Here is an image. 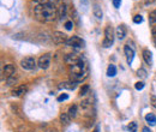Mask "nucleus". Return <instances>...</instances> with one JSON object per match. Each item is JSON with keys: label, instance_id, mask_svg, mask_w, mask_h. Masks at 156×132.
Instances as JSON below:
<instances>
[{"label": "nucleus", "instance_id": "obj_9", "mask_svg": "<svg viewBox=\"0 0 156 132\" xmlns=\"http://www.w3.org/2000/svg\"><path fill=\"white\" fill-rule=\"evenodd\" d=\"M79 59H80V57H78L76 54H67L66 58H65V61L69 65H75V64H77L78 61H79Z\"/></svg>", "mask_w": 156, "mask_h": 132}, {"label": "nucleus", "instance_id": "obj_28", "mask_svg": "<svg viewBox=\"0 0 156 132\" xmlns=\"http://www.w3.org/2000/svg\"><path fill=\"white\" fill-rule=\"evenodd\" d=\"M65 28H66L67 30H71V29L73 28V23H72V20H67V22L65 23Z\"/></svg>", "mask_w": 156, "mask_h": 132}, {"label": "nucleus", "instance_id": "obj_11", "mask_svg": "<svg viewBox=\"0 0 156 132\" xmlns=\"http://www.w3.org/2000/svg\"><path fill=\"white\" fill-rule=\"evenodd\" d=\"M115 36L119 40H122V38L126 36V28L124 25H119L115 30Z\"/></svg>", "mask_w": 156, "mask_h": 132}, {"label": "nucleus", "instance_id": "obj_17", "mask_svg": "<svg viewBox=\"0 0 156 132\" xmlns=\"http://www.w3.org/2000/svg\"><path fill=\"white\" fill-rule=\"evenodd\" d=\"M94 16L98 19V20H101L102 17H103V13H102V10H101V7L98 6V5H95L94 6Z\"/></svg>", "mask_w": 156, "mask_h": 132}, {"label": "nucleus", "instance_id": "obj_37", "mask_svg": "<svg viewBox=\"0 0 156 132\" xmlns=\"http://www.w3.org/2000/svg\"><path fill=\"white\" fill-rule=\"evenodd\" d=\"M93 132H100V129H98V127H95V130H94Z\"/></svg>", "mask_w": 156, "mask_h": 132}, {"label": "nucleus", "instance_id": "obj_4", "mask_svg": "<svg viewBox=\"0 0 156 132\" xmlns=\"http://www.w3.org/2000/svg\"><path fill=\"white\" fill-rule=\"evenodd\" d=\"M66 45L69 46V47H71V48H75V49H80V48H83L84 47V41L82 40L80 37H78V36H72V37H70L67 40V42H66Z\"/></svg>", "mask_w": 156, "mask_h": 132}, {"label": "nucleus", "instance_id": "obj_26", "mask_svg": "<svg viewBox=\"0 0 156 132\" xmlns=\"http://www.w3.org/2000/svg\"><path fill=\"white\" fill-rule=\"evenodd\" d=\"M88 91H89V85H84V87H82V89L79 91V95L80 96H84V95L88 94Z\"/></svg>", "mask_w": 156, "mask_h": 132}, {"label": "nucleus", "instance_id": "obj_33", "mask_svg": "<svg viewBox=\"0 0 156 132\" xmlns=\"http://www.w3.org/2000/svg\"><path fill=\"white\" fill-rule=\"evenodd\" d=\"M153 40H154V43H155V47H156V28L153 29Z\"/></svg>", "mask_w": 156, "mask_h": 132}, {"label": "nucleus", "instance_id": "obj_25", "mask_svg": "<svg viewBox=\"0 0 156 132\" xmlns=\"http://www.w3.org/2000/svg\"><path fill=\"white\" fill-rule=\"evenodd\" d=\"M127 129H129V131L130 132H137V124L135 123V121L130 123L129 126H127Z\"/></svg>", "mask_w": 156, "mask_h": 132}, {"label": "nucleus", "instance_id": "obj_21", "mask_svg": "<svg viewBox=\"0 0 156 132\" xmlns=\"http://www.w3.org/2000/svg\"><path fill=\"white\" fill-rule=\"evenodd\" d=\"M149 23H150V25H156V10L154 11H151L150 13H149Z\"/></svg>", "mask_w": 156, "mask_h": 132}, {"label": "nucleus", "instance_id": "obj_23", "mask_svg": "<svg viewBox=\"0 0 156 132\" xmlns=\"http://www.w3.org/2000/svg\"><path fill=\"white\" fill-rule=\"evenodd\" d=\"M137 76H138L139 78H142V79H145V78L148 77V73H147V71H145L144 69H139V70L137 71Z\"/></svg>", "mask_w": 156, "mask_h": 132}, {"label": "nucleus", "instance_id": "obj_35", "mask_svg": "<svg viewBox=\"0 0 156 132\" xmlns=\"http://www.w3.org/2000/svg\"><path fill=\"white\" fill-rule=\"evenodd\" d=\"M153 2H155V0H145V5H150Z\"/></svg>", "mask_w": 156, "mask_h": 132}, {"label": "nucleus", "instance_id": "obj_19", "mask_svg": "<svg viewBox=\"0 0 156 132\" xmlns=\"http://www.w3.org/2000/svg\"><path fill=\"white\" fill-rule=\"evenodd\" d=\"M115 75H117V67L111 64V65L108 66V69H107V76H108V77H114Z\"/></svg>", "mask_w": 156, "mask_h": 132}, {"label": "nucleus", "instance_id": "obj_8", "mask_svg": "<svg viewBox=\"0 0 156 132\" xmlns=\"http://www.w3.org/2000/svg\"><path fill=\"white\" fill-rule=\"evenodd\" d=\"M37 65H39L40 69H42V70L48 69L49 65H51V55H49V54H43V55H41L39 59V61H37Z\"/></svg>", "mask_w": 156, "mask_h": 132}, {"label": "nucleus", "instance_id": "obj_30", "mask_svg": "<svg viewBox=\"0 0 156 132\" xmlns=\"http://www.w3.org/2000/svg\"><path fill=\"white\" fill-rule=\"evenodd\" d=\"M67 98H69V95H67V94H61L58 97V101H59V102H61V101H65V100H67Z\"/></svg>", "mask_w": 156, "mask_h": 132}, {"label": "nucleus", "instance_id": "obj_34", "mask_svg": "<svg viewBox=\"0 0 156 132\" xmlns=\"http://www.w3.org/2000/svg\"><path fill=\"white\" fill-rule=\"evenodd\" d=\"M80 4H83L84 9H87V6H88V0H80Z\"/></svg>", "mask_w": 156, "mask_h": 132}, {"label": "nucleus", "instance_id": "obj_32", "mask_svg": "<svg viewBox=\"0 0 156 132\" xmlns=\"http://www.w3.org/2000/svg\"><path fill=\"white\" fill-rule=\"evenodd\" d=\"M113 5H114L115 9H119L120 5H121V1H120V0H113Z\"/></svg>", "mask_w": 156, "mask_h": 132}, {"label": "nucleus", "instance_id": "obj_1", "mask_svg": "<svg viewBox=\"0 0 156 132\" xmlns=\"http://www.w3.org/2000/svg\"><path fill=\"white\" fill-rule=\"evenodd\" d=\"M34 13L40 22H53L58 17V10L55 4H43L34 7Z\"/></svg>", "mask_w": 156, "mask_h": 132}, {"label": "nucleus", "instance_id": "obj_22", "mask_svg": "<svg viewBox=\"0 0 156 132\" xmlns=\"http://www.w3.org/2000/svg\"><path fill=\"white\" fill-rule=\"evenodd\" d=\"M36 5H43V4H55L59 0H33Z\"/></svg>", "mask_w": 156, "mask_h": 132}, {"label": "nucleus", "instance_id": "obj_20", "mask_svg": "<svg viewBox=\"0 0 156 132\" xmlns=\"http://www.w3.org/2000/svg\"><path fill=\"white\" fill-rule=\"evenodd\" d=\"M69 115H70V118L71 119H75L76 116H77V106L76 105H73V106H71L70 107V109H69Z\"/></svg>", "mask_w": 156, "mask_h": 132}, {"label": "nucleus", "instance_id": "obj_5", "mask_svg": "<svg viewBox=\"0 0 156 132\" xmlns=\"http://www.w3.org/2000/svg\"><path fill=\"white\" fill-rule=\"evenodd\" d=\"M20 66H22L24 70L31 71V70H34V69H35V66H36V60L31 57L24 58V59L20 61Z\"/></svg>", "mask_w": 156, "mask_h": 132}, {"label": "nucleus", "instance_id": "obj_31", "mask_svg": "<svg viewBox=\"0 0 156 132\" xmlns=\"http://www.w3.org/2000/svg\"><path fill=\"white\" fill-rule=\"evenodd\" d=\"M150 101H151V106H153L154 108H156V96L153 95V96L150 97Z\"/></svg>", "mask_w": 156, "mask_h": 132}, {"label": "nucleus", "instance_id": "obj_3", "mask_svg": "<svg viewBox=\"0 0 156 132\" xmlns=\"http://www.w3.org/2000/svg\"><path fill=\"white\" fill-rule=\"evenodd\" d=\"M114 43V31L111 25H107L105 29V40L102 42V46L105 48H109Z\"/></svg>", "mask_w": 156, "mask_h": 132}, {"label": "nucleus", "instance_id": "obj_27", "mask_svg": "<svg viewBox=\"0 0 156 132\" xmlns=\"http://www.w3.org/2000/svg\"><path fill=\"white\" fill-rule=\"evenodd\" d=\"M133 22H135L136 24H140V23L143 22V17H142L140 15H136V16L133 17Z\"/></svg>", "mask_w": 156, "mask_h": 132}, {"label": "nucleus", "instance_id": "obj_38", "mask_svg": "<svg viewBox=\"0 0 156 132\" xmlns=\"http://www.w3.org/2000/svg\"><path fill=\"white\" fill-rule=\"evenodd\" d=\"M48 132H58L55 129H52V130H48Z\"/></svg>", "mask_w": 156, "mask_h": 132}, {"label": "nucleus", "instance_id": "obj_7", "mask_svg": "<svg viewBox=\"0 0 156 132\" xmlns=\"http://www.w3.org/2000/svg\"><path fill=\"white\" fill-rule=\"evenodd\" d=\"M52 40L55 45H62V43H66L67 42V36L64 34V33H60V31H54L53 35H52Z\"/></svg>", "mask_w": 156, "mask_h": 132}, {"label": "nucleus", "instance_id": "obj_10", "mask_svg": "<svg viewBox=\"0 0 156 132\" xmlns=\"http://www.w3.org/2000/svg\"><path fill=\"white\" fill-rule=\"evenodd\" d=\"M77 87V83L76 82H64V83H61L60 85H59V88L60 89H69V90H73L75 88Z\"/></svg>", "mask_w": 156, "mask_h": 132}, {"label": "nucleus", "instance_id": "obj_16", "mask_svg": "<svg viewBox=\"0 0 156 132\" xmlns=\"http://www.w3.org/2000/svg\"><path fill=\"white\" fill-rule=\"evenodd\" d=\"M145 121L150 125V126H155L156 125V116L153 113H148L145 115Z\"/></svg>", "mask_w": 156, "mask_h": 132}, {"label": "nucleus", "instance_id": "obj_29", "mask_svg": "<svg viewBox=\"0 0 156 132\" xmlns=\"http://www.w3.org/2000/svg\"><path fill=\"white\" fill-rule=\"evenodd\" d=\"M135 88H136L137 90H142L144 88V83L143 82H137L136 84H135Z\"/></svg>", "mask_w": 156, "mask_h": 132}, {"label": "nucleus", "instance_id": "obj_12", "mask_svg": "<svg viewBox=\"0 0 156 132\" xmlns=\"http://www.w3.org/2000/svg\"><path fill=\"white\" fill-rule=\"evenodd\" d=\"M66 17H67V7H66V4L62 2L59 9V18L64 20V19H66Z\"/></svg>", "mask_w": 156, "mask_h": 132}, {"label": "nucleus", "instance_id": "obj_13", "mask_svg": "<svg viewBox=\"0 0 156 132\" xmlns=\"http://www.w3.org/2000/svg\"><path fill=\"white\" fill-rule=\"evenodd\" d=\"M15 72H16V67L12 64H9V65H6L4 67V73L6 75V77H10V76L15 75Z\"/></svg>", "mask_w": 156, "mask_h": 132}, {"label": "nucleus", "instance_id": "obj_2", "mask_svg": "<svg viewBox=\"0 0 156 132\" xmlns=\"http://www.w3.org/2000/svg\"><path fill=\"white\" fill-rule=\"evenodd\" d=\"M70 72H71V80H72V82L79 83V82H82L84 78H87V75H88V66H87L85 60H84L83 58H80L77 64L71 65Z\"/></svg>", "mask_w": 156, "mask_h": 132}, {"label": "nucleus", "instance_id": "obj_14", "mask_svg": "<svg viewBox=\"0 0 156 132\" xmlns=\"http://www.w3.org/2000/svg\"><path fill=\"white\" fill-rule=\"evenodd\" d=\"M143 58H144V61L148 65H151L153 64V55H151V52L149 49H144L143 51Z\"/></svg>", "mask_w": 156, "mask_h": 132}, {"label": "nucleus", "instance_id": "obj_6", "mask_svg": "<svg viewBox=\"0 0 156 132\" xmlns=\"http://www.w3.org/2000/svg\"><path fill=\"white\" fill-rule=\"evenodd\" d=\"M124 52H125V55H126L127 64L131 65L132 61H133V58H135V47L133 46H130V43L127 42V45L124 47Z\"/></svg>", "mask_w": 156, "mask_h": 132}, {"label": "nucleus", "instance_id": "obj_18", "mask_svg": "<svg viewBox=\"0 0 156 132\" xmlns=\"http://www.w3.org/2000/svg\"><path fill=\"white\" fill-rule=\"evenodd\" d=\"M70 120H71V118H70V115L67 113H62L60 115V121H61L62 125H69Z\"/></svg>", "mask_w": 156, "mask_h": 132}, {"label": "nucleus", "instance_id": "obj_15", "mask_svg": "<svg viewBox=\"0 0 156 132\" xmlns=\"http://www.w3.org/2000/svg\"><path fill=\"white\" fill-rule=\"evenodd\" d=\"M25 91H27V87L20 85V87H16V88L12 90V95H13V96H20V95L24 94Z\"/></svg>", "mask_w": 156, "mask_h": 132}, {"label": "nucleus", "instance_id": "obj_24", "mask_svg": "<svg viewBox=\"0 0 156 132\" xmlns=\"http://www.w3.org/2000/svg\"><path fill=\"white\" fill-rule=\"evenodd\" d=\"M16 82H17V77H16L15 75L7 77V85H13Z\"/></svg>", "mask_w": 156, "mask_h": 132}, {"label": "nucleus", "instance_id": "obj_36", "mask_svg": "<svg viewBox=\"0 0 156 132\" xmlns=\"http://www.w3.org/2000/svg\"><path fill=\"white\" fill-rule=\"evenodd\" d=\"M142 131L143 132H153L149 127H147V126H145V127H143V130H142Z\"/></svg>", "mask_w": 156, "mask_h": 132}]
</instances>
